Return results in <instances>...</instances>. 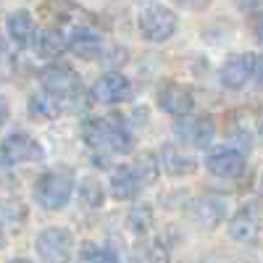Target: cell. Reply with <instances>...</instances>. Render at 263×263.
<instances>
[{"label": "cell", "mask_w": 263, "mask_h": 263, "mask_svg": "<svg viewBox=\"0 0 263 263\" xmlns=\"http://www.w3.org/2000/svg\"><path fill=\"white\" fill-rule=\"evenodd\" d=\"M42 90L50 98H55V103L61 105V111L66 114H82L87 111V90L82 84V77L69 69V66H45L40 74Z\"/></svg>", "instance_id": "1"}, {"label": "cell", "mask_w": 263, "mask_h": 263, "mask_svg": "<svg viewBox=\"0 0 263 263\" xmlns=\"http://www.w3.org/2000/svg\"><path fill=\"white\" fill-rule=\"evenodd\" d=\"M205 166L216 177H237L245 168V156L237 147H213L205 158Z\"/></svg>", "instance_id": "10"}, {"label": "cell", "mask_w": 263, "mask_h": 263, "mask_svg": "<svg viewBox=\"0 0 263 263\" xmlns=\"http://www.w3.org/2000/svg\"><path fill=\"white\" fill-rule=\"evenodd\" d=\"M258 229H260V221H258V213L253 205H245L242 211H237L229 221V237L237 239V242H255Z\"/></svg>", "instance_id": "14"}, {"label": "cell", "mask_w": 263, "mask_h": 263, "mask_svg": "<svg viewBox=\"0 0 263 263\" xmlns=\"http://www.w3.org/2000/svg\"><path fill=\"white\" fill-rule=\"evenodd\" d=\"M8 116H11V108H8V100L0 95V126H3L6 121H8Z\"/></svg>", "instance_id": "28"}, {"label": "cell", "mask_w": 263, "mask_h": 263, "mask_svg": "<svg viewBox=\"0 0 263 263\" xmlns=\"http://www.w3.org/2000/svg\"><path fill=\"white\" fill-rule=\"evenodd\" d=\"M227 216V200L218 195H203L190 205V218L200 229H216Z\"/></svg>", "instance_id": "8"}, {"label": "cell", "mask_w": 263, "mask_h": 263, "mask_svg": "<svg viewBox=\"0 0 263 263\" xmlns=\"http://www.w3.org/2000/svg\"><path fill=\"white\" fill-rule=\"evenodd\" d=\"M103 40H100V34L95 32V29H90V27H79V29H74L71 32V37H69V50L77 55V58H82V61H95V58H100L103 55Z\"/></svg>", "instance_id": "12"}, {"label": "cell", "mask_w": 263, "mask_h": 263, "mask_svg": "<svg viewBox=\"0 0 263 263\" xmlns=\"http://www.w3.org/2000/svg\"><path fill=\"white\" fill-rule=\"evenodd\" d=\"M82 260H84V263H121L119 255H116V250H111V248H98V245H84Z\"/></svg>", "instance_id": "23"}, {"label": "cell", "mask_w": 263, "mask_h": 263, "mask_svg": "<svg viewBox=\"0 0 263 263\" xmlns=\"http://www.w3.org/2000/svg\"><path fill=\"white\" fill-rule=\"evenodd\" d=\"M79 197L90 205V208H100L103 205V200H105V195H103V187H100V182L98 179H92V177H87V179H82L79 182Z\"/></svg>", "instance_id": "21"}, {"label": "cell", "mask_w": 263, "mask_h": 263, "mask_svg": "<svg viewBox=\"0 0 263 263\" xmlns=\"http://www.w3.org/2000/svg\"><path fill=\"white\" fill-rule=\"evenodd\" d=\"M132 98V82L121 74V71H108L103 74L95 87H92V100L103 103V105H116V103H126Z\"/></svg>", "instance_id": "7"}, {"label": "cell", "mask_w": 263, "mask_h": 263, "mask_svg": "<svg viewBox=\"0 0 263 263\" xmlns=\"http://www.w3.org/2000/svg\"><path fill=\"white\" fill-rule=\"evenodd\" d=\"M8 263H32V260H27V258H13V260H8Z\"/></svg>", "instance_id": "31"}, {"label": "cell", "mask_w": 263, "mask_h": 263, "mask_svg": "<svg viewBox=\"0 0 263 263\" xmlns=\"http://www.w3.org/2000/svg\"><path fill=\"white\" fill-rule=\"evenodd\" d=\"M34 50H37L40 58L53 61V58H58V55H63L66 50H69V40L63 37L61 29L50 27V29H45V32H40V34H37V40H34Z\"/></svg>", "instance_id": "17"}, {"label": "cell", "mask_w": 263, "mask_h": 263, "mask_svg": "<svg viewBox=\"0 0 263 263\" xmlns=\"http://www.w3.org/2000/svg\"><path fill=\"white\" fill-rule=\"evenodd\" d=\"M103 129H105V150L108 153H129L135 140H132V132L126 126V121L119 114H111L103 119Z\"/></svg>", "instance_id": "13"}, {"label": "cell", "mask_w": 263, "mask_h": 263, "mask_svg": "<svg viewBox=\"0 0 263 263\" xmlns=\"http://www.w3.org/2000/svg\"><path fill=\"white\" fill-rule=\"evenodd\" d=\"M140 190V179L132 166H116L111 168V192L116 200H132Z\"/></svg>", "instance_id": "16"}, {"label": "cell", "mask_w": 263, "mask_h": 263, "mask_svg": "<svg viewBox=\"0 0 263 263\" xmlns=\"http://www.w3.org/2000/svg\"><path fill=\"white\" fill-rule=\"evenodd\" d=\"M74 192L71 168H50L34 182V200L45 211H58L69 203Z\"/></svg>", "instance_id": "2"}, {"label": "cell", "mask_w": 263, "mask_h": 263, "mask_svg": "<svg viewBox=\"0 0 263 263\" xmlns=\"http://www.w3.org/2000/svg\"><path fill=\"white\" fill-rule=\"evenodd\" d=\"M234 3H237L239 11H255V8L263 6V0H234Z\"/></svg>", "instance_id": "26"}, {"label": "cell", "mask_w": 263, "mask_h": 263, "mask_svg": "<svg viewBox=\"0 0 263 263\" xmlns=\"http://www.w3.org/2000/svg\"><path fill=\"white\" fill-rule=\"evenodd\" d=\"M174 3H179L182 8H190V11H200L208 6V0H174Z\"/></svg>", "instance_id": "25"}, {"label": "cell", "mask_w": 263, "mask_h": 263, "mask_svg": "<svg viewBox=\"0 0 263 263\" xmlns=\"http://www.w3.org/2000/svg\"><path fill=\"white\" fill-rule=\"evenodd\" d=\"M140 34L147 40V42H166L174 37L179 27V18L171 8L166 6H150L140 13Z\"/></svg>", "instance_id": "4"}, {"label": "cell", "mask_w": 263, "mask_h": 263, "mask_svg": "<svg viewBox=\"0 0 263 263\" xmlns=\"http://www.w3.org/2000/svg\"><path fill=\"white\" fill-rule=\"evenodd\" d=\"M253 66H255V55L253 53H237L232 58H227V63L221 66V84L227 90H242L248 84V79L253 77Z\"/></svg>", "instance_id": "9"}, {"label": "cell", "mask_w": 263, "mask_h": 263, "mask_svg": "<svg viewBox=\"0 0 263 263\" xmlns=\"http://www.w3.org/2000/svg\"><path fill=\"white\" fill-rule=\"evenodd\" d=\"M42 156H45L42 145L34 137H29L27 132H13V135H8L3 142H0V158H3L8 166L42 161Z\"/></svg>", "instance_id": "6"}, {"label": "cell", "mask_w": 263, "mask_h": 263, "mask_svg": "<svg viewBox=\"0 0 263 263\" xmlns=\"http://www.w3.org/2000/svg\"><path fill=\"white\" fill-rule=\"evenodd\" d=\"M158 105L171 116H184V114H192L195 100L187 87H182L177 82H166L158 90Z\"/></svg>", "instance_id": "11"}, {"label": "cell", "mask_w": 263, "mask_h": 263, "mask_svg": "<svg viewBox=\"0 0 263 263\" xmlns=\"http://www.w3.org/2000/svg\"><path fill=\"white\" fill-rule=\"evenodd\" d=\"M37 258L40 263H69L71 260V248L74 237L66 227H48L45 232L37 234Z\"/></svg>", "instance_id": "3"}, {"label": "cell", "mask_w": 263, "mask_h": 263, "mask_svg": "<svg viewBox=\"0 0 263 263\" xmlns=\"http://www.w3.org/2000/svg\"><path fill=\"white\" fill-rule=\"evenodd\" d=\"M260 190H263V179H260Z\"/></svg>", "instance_id": "33"}, {"label": "cell", "mask_w": 263, "mask_h": 263, "mask_svg": "<svg viewBox=\"0 0 263 263\" xmlns=\"http://www.w3.org/2000/svg\"><path fill=\"white\" fill-rule=\"evenodd\" d=\"M129 229L137 232V234H145L150 227H153V208L150 205H135L129 211Z\"/></svg>", "instance_id": "22"}, {"label": "cell", "mask_w": 263, "mask_h": 263, "mask_svg": "<svg viewBox=\"0 0 263 263\" xmlns=\"http://www.w3.org/2000/svg\"><path fill=\"white\" fill-rule=\"evenodd\" d=\"M6 29H8V37L16 42L18 48H27L29 42L34 40V32H37L32 13H29V11H24V8L13 11V13L6 18Z\"/></svg>", "instance_id": "15"}, {"label": "cell", "mask_w": 263, "mask_h": 263, "mask_svg": "<svg viewBox=\"0 0 263 263\" xmlns=\"http://www.w3.org/2000/svg\"><path fill=\"white\" fill-rule=\"evenodd\" d=\"M29 114L34 119H55L61 114V105L48 92H40V95H32L29 98Z\"/></svg>", "instance_id": "20"}, {"label": "cell", "mask_w": 263, "mask_h": 263, "mask_svg": "<svg viewBox=\"0 0 263 263\" xmlns=\"http://www.w3.org/2000/svg\"><path fill=\"white\" fill-rule=\"evenodd\" d=\"M132 168H135L140 184H153V182L158 179V174H161V161H158L156 153H142Z\"/></svg>", "instance_id": "19"}, {"label": "cell", "mask_w": 263, "mask_h": 263, "mask_svg": "<svg viewBox=\"0 0 263 263\" xmlns=\"http://www.w3.org/2000/svg\"><path fill=\"white\" fill-rule=\"evenodd\" d=\"M253 32H255V40H258V42H263V13H258V16H255Z\"/></svg>", "instance_id": "29"}, {"label": "cell", "mask_w": 263, "mask_h": 263, "mask_svg": "<svg viewBox=\"0 0 263 263\" xmlns=\"http://www.w3.org/2000/svg\"><path fill=\"white\" fill-rule=\"evenodd\" d=\"M3 50H6V42H3V34H0V55H3Z\"/></svg>", "instance_id": "32"}, {"label": "cell", "mask_w": 263, "mask_h": 263, "mask_svg": "<svg viewBox=\"0 0 263 263\" xmlns=\"http://www.w3.org/2000/svg\"><path fill=\"white\" fill-rule=\"evenodd\" d=\"M158 161H161V171H168L174 174V177H182V174H192L195 171V158L187 156V153L177 150V147H171L166 145L161 153H158Z\"/></svg>", "instance_id": "18"}, {"label": "cell", "mask_w": 263, "mask_h": 263, "mask_svg": "<svg viewBox=\"0 0 263 263\" xmlns=\"http://www.w3.org/2000/svg\"><path fill=\"white\" fill-rule=\"evenodd\" d=\"M253 79L258 87H263V55L255 58V66H253Z\"/></svg>", "instance_id": "27"}, {"label": "cell", "mask_w": 263, "mask_h": 263, "mask_svg": "<svg viewBox=\"0 0 263 263\" xmlns=\"http://www.w3.org/2000/svg\"><path fill=\"white\" fill-rule=\"evenodd\" d=\"M6 245V234H3V221H0V248Z\"/></svg>", "instance_id": "30"}, {"label": "cell", "mask_w": 263, "mask_h": 263, "mask_svg": "<svg viewBox=\"0 0 263 263\" xmlns=\"http://www.w3.org/2000/svg\"><path fill=\"white\" fill-rule=\"evenodd\" d=\"M3 218L11 227H21L27 218V208L18 200H6V203H0V221H3Z\"/></svg>", "instance_id": "24"}, {"label": "cell", "mask_w": 263, "mask_h": 263, "mask_svg": "<svg viewBox=\"0 0 263 263\" xmlns=\"http://www.w3.org/2000/svg\"><path fill=\"white\" fill-rule=\"evenodd\" d=\"M174 132H177V140L187 147H197L203 150L213 142V135H216V126H213V119L208 116H177V124H174Z\"/></svg>", "instance_id": "5"}]
</instances>
